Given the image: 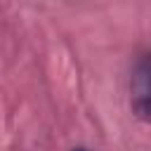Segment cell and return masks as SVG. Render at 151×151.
<instances>
[{
	"mask_svg": "<svg viewBox=\"0 0 151 151\" xmlns=\"http://www.w3.org/2000/svg\"><path fill=\"white\" fill-rule=\"evenodd\" d=\"M76 151H85V149H76Z\"/></svg>",
	"mask_w": 151,
	"mask_h": 151,
	"instance_id": "7a4b0ae2",
	"label": "cell"
},
{
	"mask_svg": "<svg viewBox=\"0 0 151 151\" xmlns=\"http://www.w3.org/2000/svg\"><path fill=\"white\" fill-rule=\"evenodd\" d=\"M132 106L139 118H146L149 113V61L146 57H142L137 68L132 71Z\"/></svg>",
	"mask_w": 151,
	"mask_h": 151,
	"instance_id": "6da1fadb",
	"label": "cell"
}]
</instances>
